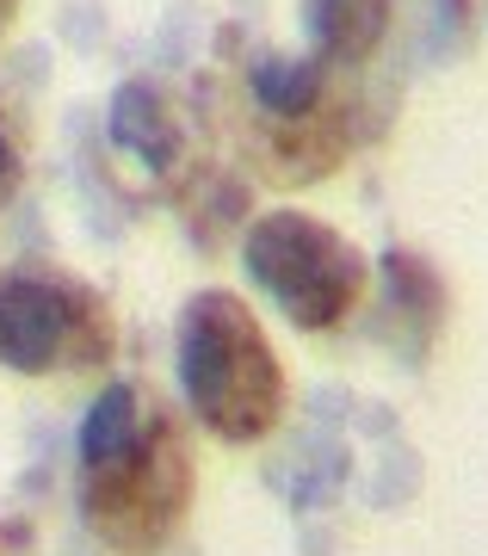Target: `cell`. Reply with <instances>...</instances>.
<instances>
[{
	"instance_id": "ba28073f",
	"label": "cell",
	"mask_w": 488,
	"mask_h": 556,
	"mask_svg": "<svg viewBox=\"0 0 488 556\" xmlns=\"http://www.w3.org/2000/svg\"><path fill=\"white\" fill-rule=\"evenodd\" d=\"M20 186H25V149H20V130L0 112V211L20 199Z\"/></svg>"
},
{
	"instance_id": "3957f363",
	"label": "cell",
	"mask_w": 488,
	"mask_h": 556,
	"mask_svg": "<svg viewBox=\"0 0 488 556\" xmlns=\"http://www.w3.org/2000/svg\"><path fill=\"white\" fill-rule=\"evenodd\" d=\"M352 149L347 68L260 50L241 75V155L266 186H315Z\"/></svg>"
},
{
	"instance_id": "6da1fadb",
	"label": "cell",
	"mask_w": 488,
	"mask_h": 556,
	"mask_svg": "<svg viewBox=\"0 0 488 556\" xmlns=\"http://www.w3.org/2000/svg\"><path fill=\"white\" fill-rule=\"evenodd\" d=\"M75 495L87 532L117 556H155L198 495L192 427L155 383L117 378L80 420Z\"/></svg>"
},
{
	"instance_id": "8992f818",
	"label": "cell",
	"mask_w": 488,
	"mask_h": 556,
	"mask_svg": "<svg viewBox=\"0 0 488 556\" xmlns=\"http://www.w3.org/2000/svg\"><path fill=\"white\" fill-rule=\"evenodd\" d=\"M112 142L124 155H137L149 174L174 179L186 167V118H179V105L167 87L155 80H124L112 93Z\"/></svg>"
},
{
	"instance_id": "7a4b0ae2",
	"label": "cell",
	"mask_w": 488,
	"mask_h": 556,
	"mask_svg": "<svg viewBox=\"0 0 488 556\" xmlns=\"http://www.w3.org/2000/svg\"><path fill=\"white\" fill-rule=\"evenodd\" d=\"M174 365L186 408L211 439L223 445H254L285 420L291 383L266 321L223 285H204L186 298L174 328Z\"/></svg>"
},
{
	"instance_id": "277c9868",
	"label": "cell",
	"mask_w": 488,
	"mask_h": 556,
	"mask_svg": "<svg viewBox=\"0 0 488 556\" xmlns=\"http://www.w3.org/2000/svg\"><path fill=\"white\" fill-rule=\"evenodd\" d=\"M117 321L105 291L50 260L0 266V365L20 378H75L105 365Z\"/></svg>"
},
{
	"instance_id": "5b68a950",
	"label": "cell",
	"mask_w": 488,
	"mask_h": 556,
	"mask_svg": "<svg viewBox=\"0 0 488 556\" xmlns=\"http://www.w3.org/2000/svg\"><path fill=\"white\" fill-rule=\"evenodd\" d=\"M241 266L303 334L340 328L365 303V285H372V260L359 254V241L340 236L334 223L310 217V211L254 217L241 236Z\"/></svg>"
},
{
	"instance_id": "52a82bcc",
	"label": "cell",
	"mask_w": 488,
	"mask_h": 556,
	"mask_svg": "<svg viewBox=\"0 0 488 556\" xmlns=\"http://www.w3.org/2000/svg\"><path fill=\"white\" fill-rule=\"evenodd\" d=\"M310 50L334 68H359L377 56V43L390 31V0H303Z\"/></svg>"
},
{
	"instance_id": "9c48e42d",
	"label": "cell",
	"mask_w": 488,
	"mask_h": 556,
	"mask_svg": "<svg viewBox=\"0 0 488 556\" xmlns=\"http://www.w3.org/2000/svg\"><path fill=\"white\" fill-rule=\"evenodd\" d=\"M20 7H25V0H0V38L13 31V20H20Z\"/></svg>"
}]
</instances>
